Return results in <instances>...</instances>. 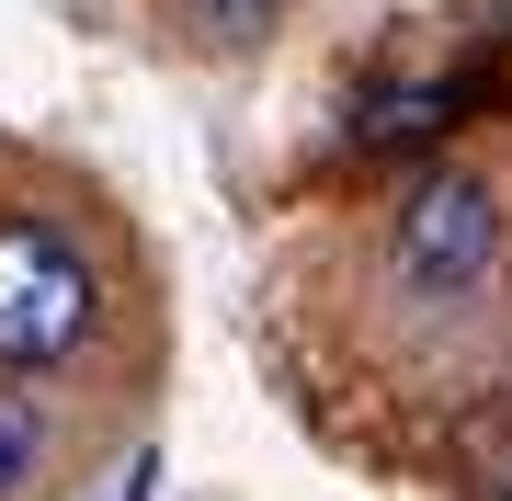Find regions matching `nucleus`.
Listing matches in <instances>:
<instances>
[{
    "instance_id": "f257e3e1",
    "label": "nucleus",
    "mask_w": 512,
    "mask_h": 501,
    "mask_svg": "<svg viewBox=\"0 0 512 501\" xmlns=\"http://www.w3.org/2000/svg\"><path fill=\"white\" fill-rule=\"evenodd\" d=\"M92 331V262L57 240L46 217L0 228V365H57Z\"/></svg>"
},
{
    "instance_id": "f03ea898",
    "label": "nucleus",
    "mask_w": 512,
    "mask_h": 501,
    "mask_svg": "<svg viewBox=\"0 0 512 501\" xmlns=\"http://www.w3.org/2000/svg\"><path fill=\"white\" fill-rule=\"evenodd\" d=\"M490 251H501V205H490L478 171L410 183V205H399V285L410 297H467L490 274Z\"/></svg>"
},
{
    "instance_id": "7ed1b4c3",
    "label": "nucleus",
    "mask_w": 512,
    "mask_h": 501,
    "mask_svg": "<svg viewBox=\"0 0 512 501\" xmlns=\"http://www.w3.org/2000/svg\"><path fill=\"white\" fill-rule=\"evenodd\" d=\"M35 456H46V422H35V399H23V388H0V501H12L23 479H35Z\"/></svg>"
},
{
    "instance_id": "20e7f679",
    "label": "nucleus",
    "mask_w": 512,
    "mask_h": 501,
    "mask_svg": "<svg viewBox=\"0 0 512 501\" xmlns=\"http://www.w3.org/2000/svg\"><path fill=\"white\" fill-rule=\"evenodd\" d=\"M194 12H205V35H262L274 0H194Z\"/></svg>"
},
{
    "instance_id": "39448f33",
    "label": "nucleus",
    "mask_w": 512,
    "mask_h": 501,
    "mask_svg": "<svg viewBox=\"0 0 512 501\" xmlns=\"http://www.w3.org/2000/svg\"><path fill=\"white\" fill-rule=\"evenodd\" d=\"M501 501H512V479H501Z\"/></svg>"
}]
</instances>
